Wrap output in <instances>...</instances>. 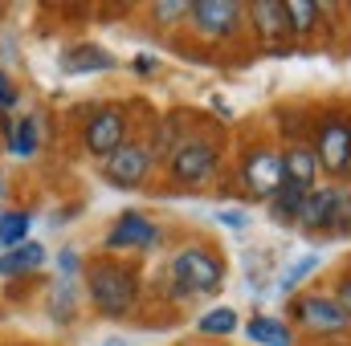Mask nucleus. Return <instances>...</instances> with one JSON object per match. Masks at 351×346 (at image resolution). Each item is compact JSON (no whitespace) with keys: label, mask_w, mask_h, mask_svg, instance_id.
Returning <instances> with one entry per match:
<instances>
[{"label":"nucleus","mask_w":351,"mask_h":346,"mask_svg":"<svg viewBox=\"0 0 351 346\" xmlns=\"http://www.w3.org/2000/svg\"><path fill=\"white\" fill-rule=\"evenodd\" d=\"M82 281H86V302L94 306L98 318L119 322L139 302V273H135V265H127V261H119V257L102 253V257L86 261Z\"/></svg>","instance_id":"f257e3e1"},{"label":"nucleus","mask_w":351,"mask_h":346,"mask_svg":"<svg viewBox=\"0 0 351 346\" xmlns=\"http://www.w3.org/2000/svg\"><path fill=\"white\" fill-rule=\"evenodd\" d=\"M168 277H172V293L180 302L188 297H213L225 289V261L213 253L208 245H184L168 261Z\"/></svg>","instance_id":"f03ea898"},{"label":"nucleus","mask_w":351,"mask_h":346,"mask_svg":"<svg viewBox=\"0 0 351 346\" xmlns=\"http://www.w3.org/2000/svg\"><path fill=\"white\" fill-rule=\"evenodd\" d=\"M221 163V147L208 139V135H200V131H188V135H180L172 147V155H168V175H172L176 183H184V187H192V183H204L213 168Z\"/></svg>","instance_id":"7ed1b4c3"},{"label":"nucleus","mask_w":351,"mask_h":346,"mask_svg":"<svg viewBox=\"0 0 351 346\" xmlns=\"http://www.w3.org/2000/svg\"><path fill=\"white\" fill-rule=\"evenodd\" d=\"M123 143H131V118H127V106H98L94 114H90L86 122H82V151H86L90 159H106V155H114Z\"/></svg>","instance_id":"20e7f679"},{"label":"nucleus","mask_w":351,"mask_h":346,"mask_svg":"<svg viewBox=\"0 0 351 346\" xmlns=\"http://www.w3.org/2000/svg\"><path fill=\"white\" fill-rule=\"evenodd\" d=\"M302 228H335V232H351V191L348 187H311L298 212Z\"/></svg>","instance_id":"39448f33"},{"label":"nucleus","mask_w":351,"mask_h":346,"mask_svg":"<svg viewBox=\"0 0 351 346\" xmlns=\"http://www.w3.org/2000/svg\"><path fill=\"white\" fill-rule=\"evenodd\" d=\"M241 16H245V8L237 0H192L188 29L200 41H229L233 33H241Z\"/></svg>","instance_id":"423d86ee"},{"label":"nucleus","mask_w":351,"mask_h":346,"mask_svg":"<svg viewBox=\"0 0 351 346\" xmlns=\"http://www.w3.org/2000/svg\"><path fill=\"white\" fill-rule=\"evenodd\" d=\"M98 172H102V179H106L110 187L135 191V187H143L147 175H152V147L139 143V139H131V143H123L114 155H106V159L98 163Z\"/></svg>","instance_id":"0eeeda50"},{"label":"nucleus","mask_w":351,"mask_h":346,"mask_svg":"<svg viewBox=\"0 0 351 346\" xmlns=\"http://www.w3.org/2000/svg\"><path fill=\"white\" fill-rule=\"evenodd\" d=\"M311 151L319 159V172L335 175V179H351V122L348 118H335V114L323 118Z\"/></svg>","instance_id":"6e6552de"},{"label":"nucleus","mask_w":351,"mask_h":346,"mask_svg":"<svg viewBox=\"0 0 351 346\" xmlns=\"http://www.w3.org/2000/svg\"><path fill=\"white\" fill-rule=\"evenodd\" d=\"M290 318L298 326H306L311 334H348V326H351L348 310L335 297H327V293H302V297H294L290 302Z\"/></svg>","instance_id":"1a4fd4ad"},{"label":"nucleus","mask_w":351,"mask_h":346,"mask_svg":"<svg viewBox=\"0 0 351 346\" xmlns=\"http://www.w3.org/2000/svg\"><path fill=\"white\" fill-rule=\"evenodd\" d=\"M282 183H286V172H282V151H274V147H254V151H245V159H241V187L254 196V200H274L278 191H282Z\"/></svg>","instance_id":"9d476101"},{"label":"nucleus","mask_w":351,"mask_h":346,"mask_svg":"<svg viewBox=\"0 0 351 346\" xmlns=\"http://www.w3.org/2000/svg\"><path fill=\"white\" fill-rule=\"evenodd\" d=\"M160 241V224L143 212H119L110 220V228L102 232V253L114 257V253H131V249H152Z\"/></svg>","instance_id":"9b49d317"},{"label":"nucleus","mask_w":351,"mask_h":346,"mask_svg":"<svg viewBox=\"0 0 351 346\" xmlns=\"http://www.w3.org/2000/svg\"><path fill=\"white\" fill-rule=\"evenodd\" d=\"M0 135H4L8 155H16V159H37L41 122H37L33 114H25V118H0Z\"/></svg>","instance_id":"f8f14e48"},{"label":"nucleus","mask_w":351,"mask_h":346,"mask_svg":"<svg viewBox=\"0 0 351 346\" xmlns=\"http://www.w3.org/2000/svg\"><path fill=\"white\" fill-rule=\"evenodd\" d=\"M62 70L66 74H110V70H119V57H110L102 45H70L66 49V57H62Z\"/></svg>","instance_id":"ddd939ff"},{"label":"nucleus","mask_w":351,"mask_h":346,"mask_svg":"<svg viewBox=\"0 0 351 346\" xmlns=\"http://www.w3.org/2000/svg\"><path fill=\"white\" fill-rule=\"evenodd\" d=\"M49 261V249L41 241H25L8 253H0V277H33Z\"/></svg>","instance_id":"4468645a"},{"label":"nucleus","mask_w":351,"mask_h":346,"mask_svg":"<svg viewBox=\"0 0 351 346\" xmlns=\"http://www.w3.org/2000/svg\"><path fill=\"white\" fill-rule=\"evenodd\" d=\"M241 330H245V338L254 346H294L290 322H282V318H274V314H254Z\"/></svg>","instance_id":"2eb2a0df"},{"label":"nucleus","mask_w":351,"mask_h":346,"mask_svg":"<svg viewBox=\"0 0 351 346\" xmlns=\"http://www.w3.org/2000/svg\"><path fill=\"white\" fill-rule=\"evenodd\" d=\"M282 172H286V183L311 191L315 179H319V159H315L311 147H286L282 151Z\"/></svg>","instance_id":"dca6fc26"},{"label":"nucleus","mask_w":351,"mask_h":346,"mask_svg":"<svg viewBox=\"0 0 351 346\" xmlns=\"http://www.w3.org/2000/svg\"><path fill=\"white\" fill-rule=\"evenodd\" d=\"M250 21H254V29H258V37L262 41H282V33H290L286 29V8H282V0H254L250 4Z\"/></svg>","instance_id":"f3484780"},{"label":"nucleus","mask_w":351,"mask_h":346,"mask_svg":"<svg viewBox=\"0 0 351 346\" xmlns=\"http://www.w3.org/2000/svg\"><path fill=\"white\" fill-rule=\"evenodd\" d=\"M237 330H241V318L233 306H213L196 318V334H204V338H229Z\"/></svg>","instance_id":"a211bd4d"},{"label":"nucleus","mask_w":351,"mask_h":346,"mask_svg":"<svg viewBox=\"0 0 351 346\" xmlns=\"http://www.w3.org/2000/svg\"><path fill=\"white\" fill-rule=\"evenodd\" d=\"M78 318V285L74 281H53V289H49V322H58V326H70Z\"/></svg>","instance_id":"6ab92c4d"},{"label":"nucleus","mask_w":351,"mask_h":346,"mask_svg":"<svg viewBox=\"0 0 351 346\" xmlns=\"http://www.w3.org/2000/svg\"><path fill=\"white\" fill-rule=\"evenodd\" d=\"M29 228H33V212H25V208H4V212H0V253L25 245V241H29Z\"/></svg>","instance_id":"aec40b11"},{"label":"nucleus","mask_w":351,"mask_h":346,"mask_svg":"<svg viewBox=\"0 0 351 346\" xmlns=\"http://www.w3.org/2000/svg\"><path fill=\"white\" fill-rule=\"evenodd\" d=\"M302 200H306V191H302V187H294V183H282V191L269 200V220H274V224H298Z\"/></svg>","instance_id":"412c9836"},{"label":"nucleus","mask_w":351,"mask_h":346,"mask_svg":"<svg viewBox=\"0 0 351 346\" xmlns=\"http://www.w3.org/2000/svg\"><path fill=\"white\" fill-rule=\"evenodd\" d=\"M286 8V29L290 33H298V37H306L311 29H315V21H319V4H311V0H286L282 4Z\"/></svg>","instance_id":"4be33fe9"},{"label":"nucleus","mask_w":351,"mask_h":346,"mask_svg":"<svg viewBox=\"0 0 351 346\" xmlns=\"http://www.w3.org/2000/svg\"><path fill=\"white\" fill-rule=\"evenodd\" d=\"M188 0H160V4H152V16H156V25L160 29H176V25H184L188 21Z\"/></svg>","instance_id":"5701e85b"},{"label":"nucleus","mask_w":351,"mask_h":346,"mask_svg":"<svg viewBox=\"0 0 351 346\" xmlns=\"http://www.w3.org/2000/svg\"><path fill=\"white\" fill-rule=\"evenodd\" d=\"M53 265H58V277H62V281H78L82 269H86V257H82L74 245H66V249L53 253Z\"/></svg>","instance_id":"b1692460"},{"label":"nucleus","mask_w":351,"mask_h":346,"mask_svg":"<svg viewBox=\"0 0 351 346\" xmlns=\"http://www.w3.org/2000/svg\"><path fill=\"white\" fill-rule=\"evenodd\" d=\"M315 269H319V253H306L302 261H294V265H290V269L282 273L278 289H282V293H286V289H294V285H298V281H302L306 273H315Z\"/></svg>","instance_id":"393cba45"},{"label":"nucleus","mask_w":351,"mask_h":346,"mask_svg":"<svg viewBox=\"0 0 351 346\" xmlns=\"http://www.w3.org/2000/svg\"><path fill=\"white\" fill-rule=\"evenodd\" d=\"M217 224H225L229 232H241V228H250V212H241V208H217Z\"/></svg>","instance_id":"a878e982"},{"label":"nucleus","mask_w":351,"mask_h":346,"mask_svg":"<svg viewBox=\"0 0 351 346\" xmlns=\"http://www.w3.org/2000/svg\"><path fill=\"white\" fill-rule=\"evenodd\" d=\"M16 102H21V90L12 86V78L0 70V110H12Z\"/></svg>","instance_id":"bb28decb"},{"label":"nucleus","mask_w":351,"mask_h":346,"mask_svg":"<svg viewBox=\"0 0 351 346\" xmlns=\"http://www.w3.org/2000/svg\"><path fill=\"white\" fill-rule=\"evenodd\" d=\"M131 70H135V74H143V78H147V74H156V57H147V53H139V57H135V62H131Z\"/></svg>","instance_id":"cd10ccee"},{"label":"nucleus","mask_w":351,"mask_h":346,"mask_svg":"<svg viewBox=\"0 0 351 346\" xmlns=\"http://www.w3.org/2000/svg\"><path fill=\"white\" fill-rule=\"evenodd\" d=\"M335 302L348 310V318H351V277H343V281H339V293H335Z\"/></svg>","instance_id":"c85d7f7f"},{"label":"nucleus","mask_w":351,"mask_h":346,"mask_svg":"<svg viewBox=\"0 0 351 346\" xmlns=\"http://www.w3.org/2000/svg\"><path fill=\"white\" fill-rule=\"evenodd\" d=\"M102 346H127V343H123V338H106Z\"/></svg>","instance_id":"c756f323"},{"label":"nucleus","mask_w":351,"mask_h":346,"mask_svg":"<svg viewBox=\"0 0 351 346\" xmlns=\"http://www.w3.org/2000/svg\"><path fill=\"white\" fill-rule=\"evenodd\" d=\"M180 346H204V343H180Z\"/></svg>","instance_id":"7c9ffc66"},{"label":"nucleus","mask_w":351,"mask_h":346,"mask_svg":"<svg viewBox=\"0 0 351 346\" xmlns=\"http://www.w3.org/2000/svg\"><path fill=\"white\" fill-rule=\"evenodd\" d=\"M0 191H4V175H0Z\"/></svg>","instance_id":"2f4dec72"}]
</instances>
